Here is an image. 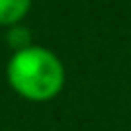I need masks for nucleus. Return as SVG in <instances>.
<instances>
[{
  "label": "nucleus",
  "mask_w": 131,
  "mask_h": 131,
  "mask_svg": "<svg viewBox=\"0 0 131 131\" xmlns=\"http://www.w3.org/2000/svg\"><path fill=\"white\" fill-rule=\"evenodd\" d=\"M7 44L12 48V53H18V51H25L32 46L30 41V30L21 23V25H14V28H7Z\"/></svg>",
  "instance_id": "nucleus-3"
},
{
  "label": "nucleus",
  "mask_w": 131,
  "mask_h": 131,
  "mask_svg": "<svg viewBox=\"0 0 131 131\" xmlns=\"http://www.w3.org/2000/svg\"><path fill=\"white\" fill-rule=\"evenodd\" d=\"M7 83L28 101H51L64 88V64L51 48L32 44L25 51L12 53Z\"/></svg>",
  "instance_id": "nucleus-1"
},
{
  "label": "nucleus",
  "mask_w": 131,
  "mask_h": 131,
  "mask_svg": "<svg viewBox=\"0 0 131 131\" xmlns=\"http://www.w3.org/2000/svg\"><path fill=\"white\" fill-rule=\"evenodd\" d=\"M30 5L32 0H0V28L21 25L30 12Z\"/></svg>",
  "instance_id": "nucleus-2"
}]
</instances>
